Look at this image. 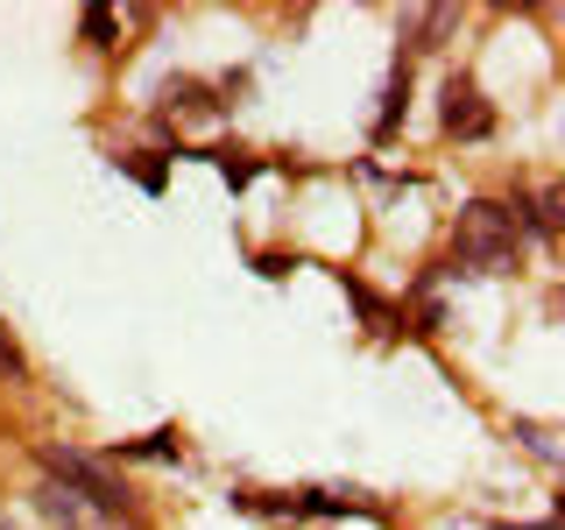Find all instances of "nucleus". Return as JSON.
I'll use <instances>...</instances> for the list:
<instances>
[{
    "mask_svg": "<svg viewBox=\"0 0 565 530\" xmlns=\"http://www.w3.org/2000/svg\"><path fill=\"white\" fill-rule=\"evenodd\" d=\"M516 255H523V220L509 205L473 199L467 212H459V226H452V262L459 269L502 276V269H516Z\"/></svg>",
    "mask_w": 565,
    "mask_h": 530,
    "instance_id": "f257e3e1",
    "label": "nucleus"
},
{
    "mask_svg": "<svg viewBox=\"0 0 565 530\" xmlns=\"http://www.w3.org/2000/svg\"><path fill=\"white\" fill-rule=\"evenodd\" d=\"M43 467H50V481L78 488V495H85V502H93V509H106V517H114V509H128V488H120V481H114V474H106V467H93V459H85V453L43 446Z\"/></svg>",
    "mask_w": 565,
    "mask_h": 530,
    "instance_id": "f03ea898",
    "label": "nucleus"
},
{
    "mask_svg": "<svg viewBox=\"0 0 565 530\" xmlns=\"http://www.w3.org/2000/svg\"><path fill=\"white\" fill-rule=\"evenodd\" d=\"M446 128H452V135H467V141H481V135L494 128V114H488V99H481V93H473V85H467V78H452V85H446Z\"/></svg>",
    "mask_w": 565,
    "mask_h": 530,
    "instance_id": "7ed1b4c3",
    "label": "nucleus"
},
{
    "mask_svg": "<svg viewBox=\"0 0 565 530\" xmlns=\"http://www.w3.org/2000/svg\"><path fill=\"white\" fill-rule=\"evenodd\" d=\"M43 509H50L64 530H93V502H85L78 488H64V481H43ZM99 517H106V509H99Z\"/></svg>",
    "mask_w": 565,
    "mask_h": 530,
    "instance_id": "20e7f679",
    "label": "nucleus"
},
{
    "mask_svg": "<svg viewBox=\"0 0 565 530\" xmlns=\"http://www.w3.org/2000/svg\"><path fill=\"white\" fill-rule=\"evenodd\" d=\"M452 22H459V14H452V8H424V14H417V22H411V35H417V50H431V35H446Z\"/></svg>",
    "mask_w": 565,
    "mask_h": 530,
    "instance_id": "39448f33",
    "label": "nucleus"
},
{
    "mask_svg": "<svg viewBox=\"0 0 565 530\" xmlns=\"http://www.w3.org/2000/svg\"><path fill=\"white\" fill-rule=\"evenodd\" d=\"M163 99H170V114H212V99H205V85H191V78H184V85H170V93H163Z\"/></svg>",
    "mask_w": 565,
    "mask_h": 530,
    "instance_id": "423d86ee",
    "label": "nucleus"
},
{
    "mask_svg": "<svg viewBox=\"0 0 565 530\" xmlns=\"http://www.w3.org/2000/svg\"><path fill=\"white\" fill-rule=\"evenodd\" d=\"M0 375H29V361H22V347L8 340V326H0Z\"/></svg>",
    "mask_w": 565,
    "mask_h": 530,
    "instance_id": "0eeeda50",
    "label": "nucleus"
},
{
    "mask_svg": "<svg viewBox=\"0 0 565 530\" xmlns=\"http://www.w3.org/2000/svg\"><path fill=\"white\" fill-rule=\"evenodd\" d=\"M516 438H530V453H537V459H558V446H552V432H544V424H523Z\"/></svg>",
    "mask_w": 565,
    "mask_h": 530,
    "instance_id": "6e6552de",
    "label": "nucleus"
},
{
    "mask_svg": "<svg viewBox=\"0 0 565 530\" xmlns=\"http://www.w3.org/2000/svg\"><path fill=\"white\" fill-rule=\"evenodd\" d=\"M85 35L106 43V35H114V8H85Z\"/></svg>",
    "mask_w": 565,
    "mask_h": 530,
    "instance_id": "1a4fd4ad",
    "label": "nucleus"
},
{
    "mask_svg": "<svg viewBox=\"0 0 565 530\" xmlns=\"http://www.w3.org/2000/svg\"><path fill=\"white\" fill-rule=\"evenodd\" d=\"M0 530H14V523H8V517H0Z\"/></svg>",
    "mask_w": 565,
    "mask_h": 530,
    "instance_id": "9d476101",
    "label": "nucleus"
}]
</instances>
